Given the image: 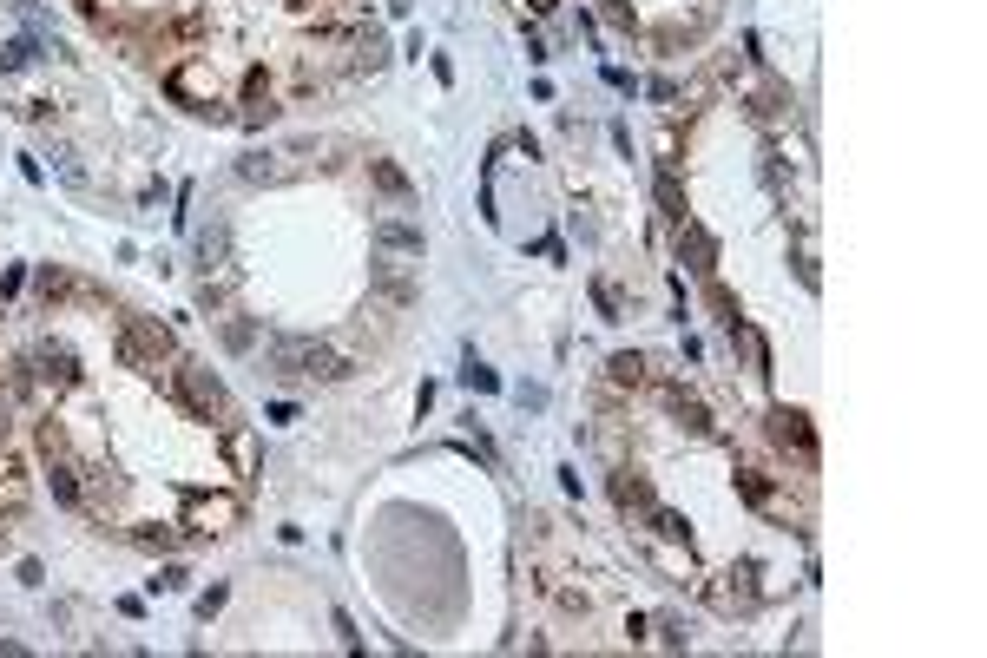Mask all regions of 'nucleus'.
I'll use <instances>...</instances> for the list:
<instances>
[{
    "label": "nucleus",
    "mask_w": 987,
    "mask_h": 658,
    "mask_svg": "<svg viewBox=\"0 0 987 658\" xmlns=\"http://www.w3.org/2000/svg\"><path fill=\"white\" fill-rule=\"evenodd\" d=\"M270 369H277V376H303V382H343V376H356V362H349L343 349L316 343V336H277V343H270Z\"/></svg>",
    "instance_id": "nucleus-1"
},
{
    "label": "nucleus",
    "mask_w": 987,
    "mask_h": 658,
    "mask_svg": "<svg viewBox=\"0 0 987 658\" xmlns=\"http://www.w3.org/2000/svg\"><path fill=\"white\" fill-rule=\"evenodd\" d=\"M172 389H178V402H185L198 422H224V415H231V402H224V382L211 376L204 362H178Z\"/></svg>",
    "instance_id": "nucleus-2"
},
{
    "label": "nucleus",
    "mask_w": 987,
    "mask_h": 658,
    "mask_svg": "<svg viewBox=\"0 0 987 658\" xmlns=\"http://www.w3.org/2000/svg\"><path fill=\"white\" fill-rule=\"evenodd\" d=\"M33 376L47 382L53 395H66V389L79 382V362H73V349H66V343H40V349H33Z\"/></svg>",
    "instance_id": "nucleus-3"
},
{
    "label": "nucleus",
    "mask_w": 987,
    "mask_h": 658,
    "mask_svg": "<svg viewBox=\"0 0 987 658\" xmlns=\"http://www.w3.org/2000/svg\"><path fill=\"white\" fill-rule=\"evenodd\" d=\"M770 441H777V448H797L803 461L816 455V435H810V415H803V408H770Z\"/></svg>",
    "instance_id": "nucleus-4"
},
{
    "label": "nucleus",
    "mask_w": 987,
    "mask_h": 658,
    "mask_svg": "<svg viewBox=\"0 0 987 658\" xmlns=\"http://www.w3.org/2000/svg\"><path fill=\"white\" fill-rule=\"evenodd\" d=\"M678 264H691L698 270V277H711V270H718V237L705 231V224H678Z\"/></svg>",
    "instance_id": "nucleus-5"
},
{
    "label": "nucleus",
    "mask_w": 987,
    "mask_h": 658,
    "mask_svg": "<svg viewBox=\"0 0 987 658\" xmlns=\"http://www.w3.org/2000/svg\"><path fill=\"white\" fill-rule=\"evenodd\" d=\"M185 520H191V527H198V533H224V527H231V520H237V501H231V494H218V501H204V494H191Z\"/></svg>",
    "instance_id": "nucleus-6"
},
{
    "label": "nucleus",
    "mask_w": 987,
    "mask_h": 658,
    "mask_svg": "<svg viewBox=\"0 0 987 658\" xmlns=\"http://www.w3.org/2000/svg\"><path fill=\"white\" fill-rule=\"evenodd\" d=\"M376 244H382V251H402V257H422V224L382 218V224H376Z\"/></svg>",
    "instance_id": "nucleus-7"
},
{
    "label": "nucleus",
    "mask_w": 987,
    "mask_h": 658,
    "mask_svg": "<svg viewBox=\"0 0 987 658\" xmlns=\"http://www.w3.org/2000/svg\"><path fill=\"white\" fill-rule=\"evenodd\" d=\"M369 277H376V290H382L389 303H402V310H408L415 297H422V290H415V277H408V270H395L389 257H382V264H369Z\"/></svg>",
    "instance_id": "nucleus-8"
},
{
    "label": "nucleus",
    "mask_w": 987,
    "mask_h": 658,
    "mask_svg": "<svg viewBox=\"0 0 987 658\" xmlns=\"http://www.w3.org/2000/svg\"><path fill=\"white\" fill-rule=\"evenodd\" d=\"M224 257H231V224H204V231H198V264H204V277H211V270H224Z\"/></svg>",
    "instance_id": "nucleus-9"
},
{
    "label": "nucleus",
    "mask_w": 987,
    "mask_h": 658,
    "mask_svg": "<svg viewBox=\"0 0 987 658\" xmlns=\"http://www.w3.org/2000/svg\"><path fill=\"white\" fill-rule=\"evenodd\" d=\"M672 415H678V428H691V435H711V408L698 402V395L672 389Z\"/></svg>",
    "instance_id": "nucleus-10"
},
{
    "label": "nucleus",
    "mask_w": 987,
    "mask_h": 658,
    "mask_svg": "<svg viewBox=\"0 0 987 658\" xmlns=\"http://www.w3.org/2000/svg\"><path fill=\"white\" fill-rule=\"evenodd\" d=\"M612 501H619V507H652V487H645V474L619 468V474H612Z\"/></svg>",
    "instance_id": "nucleus-11"
},
{
    "label": "nucleus",
    "mask_w": 987,
    "mask_h": 658,
    "mask_svg": "<svg viewBox=\"0 0 987 658\" xmlns=\"http://www.w3.org/2000/svg\"><path fill=\"white\" fill-rule=\"evenodd\" d=\"M658 211H665V218H672V224H685V191H678V178H672V165H665V172H658Z\"/></svg>",
    "instance_id": "nucleus-12"
},
{
    "label": "nucleus",
    "mask_w": 987,
    "mask_h": 658,
    "mask_svg": "<svg viewBox=\"0 0 987 658\" xmlns=\"http://www.w3.org/2000/svg\"><path fill=\"white\" fill-rule=\"evenodd\" d=\"M606 376H612V382H619V389H632V382H639V376H645V356H639V349H619V356H612V362H606Z\"/></svg>",
    "instance_id": "nucleus-13"
},
{
    "label": "nucleus",
    "mask_w": 987,
    "mask_h": 658,
    "mask_svg": "<svg viewBox=\"0 0 987 658\" xmlns=\"http://www.w3.org/2000/svg\"><path fill=\"white\" fill-rule=\"evenodd\" d=\"M369 178H376V185L389 191V198H408V172H395L389 158H369Z\"/></svg>",
    "instance_id": "nucleus-14"
},
{
    "label": "nucleus",
    "mask_w": 987,
    "mask_h": 658,
    "mask_svg": "<svg viewBox=\"0 0 987 658\" xmlns=\"http://www.w3.org/2000/svg\"><path fill=\"white\" fill-rule=\"evenodd\" d=\"M652 527H658V540H691V527H685V514H672V507H652Z\"/></svg>",
    "instance_id": "nucleus-15"
},
{
    "label": "nucleus",
    "mask_w": 987,
    "mask_h": 658,
    "mask_svg": "<svg viewBox=\"0 0 987 658\" xmlns=\"http://www.w3.org/2000/svg\"><path fill=\"white\" fill-rule=\"evenodd\" d=\"M593 303H599V316H606V323H619V310H626V297H619V283H606V277L593 283Z\"/></svg>",
    "instance_id": "nucleus-16"
},
{
    "label": "nucleus",
    "mask_w": 987,
    "mask_h": 658,
    "mask_svg": "<svg viewBox=\"0 0 987 658\" xmlns=\"http://www.w3.org/2000/svg\"><path fill=\"white\" fill-rule=\"evenodd\" d=\"M237 172L251 178V185H270V178H277L283 165H277V158H270V152H251V158H244V165H237Z\"/></svg>",
    "instance_id": "nucleus-17"
},
{
    "label": "nucleus",
    "mask_w": 987,
    "mask_h": 658,
    "mask_svg": "<svg viewBox=\"0 0 987 658\" xmlns=\"http://www.w3.org/2000/svg\"><path fill=\"white\" fill-rule=\"evenodd\" d=\"M737 494H744V501H757V507H764V501H770V481H764V474H757V468H737Z\"/></svg>",
    "instance_id": "nucleus-18"
},
{
    "label": "nucleus",
    "mask_w": 987,
    "mask_h": 658,
    "mask_svg": "<svg viewBox=\"0 0 987 658\" xmlns=\"http://www.w3.org/2000/svg\"><path fill=\"white\" fill-rule=\"evenodd\" d=\"M251 343H257V323L231 316V323H224V349H251Z\"/></svg>",
    "instance_id": "nucleus-19"
},
{
    "label": "nucleus",
    "mask_w": 987,
    "mask_h": 658,
    "mask_svg": "<svg viewBox=\"0 0 987 658\" xmlns=\"http://www.w3.org/2000/svg\"><path fill=\"white\" fill-rule=\"evenodd\" d=\"M0 66H7V73L33 66V40H7V47H0Z\"/></svg>",
    "instance_id": "nucleus-20"
},
{
    "label": "nucleus",
    "mask_w": 987,
    "mask_h": 658,
    "mask_svg": "<svg viewBox=\"0 0 987 658\" xmlns=\"http://www.w3.org/2000/svg\"><path fill=\"white\" fill-rule=\"evenodd\" d=\"M53 494H60L66 507H79V481H73V468H66V461H53Z\"/></svg>",
    "instance_id": "nucleus-21"
},
{
    "label": "nucleus",
    "mask_w": 987,
    "mask_h": 658,
    "mask_svg": "<svg viewBox=\"0 0 987 658\" xmlns=\"http://www.w3.org/2000/svg\"><path fill=\"white\" fill-rule=\"evenodd\" d=\"M461 382H468V389H481V395L501 389V376H494V369H481V362H468V369H461Z\"/></svg>",
    "instance_id": "nucleus-22"
},
{
    "label": "nucleus",
    "mask_w": 987,
    "mask_h": 658,
    "mask_svg": "<svg viewBox=\"0 0 987 658\" xmlns=\"http://www.w3.org/2000/svg\"><path fill=\"white\" fill-rule=\"evenodd\" d=\"M66 290H73V283H66V270H53V264L40 270V297H47V303H60Z\"/></svg>",
    "instance_id": "nucleus-23"
},
{
    "label": "nucleus",
    "mask_w": 987,
    "mask_h": 658,
    "mask_svg": "<svg viewBox=\"0 0 987 658\" xmlns=\"http://www.w3.org/2000/svg\"><path fill=\"white\" fill-rule=\"evenodd\" d=\"M224 599H231L224 586H211V593H198V619H218V612H224Z\"/></svg>",
    "instance_id": "nucleus-24"
},
{
    "label": "nucleus",
    "mask_w": 987,
    "mask_h": 658,
    "mask_svg": "<svg viewBox=\"0 0 987 658\" xmlns=\"http://www.w3.org/2000/svg\"><path fill=\"white\" fill-rule=\"evenodd\" d=\"M139 547H152V553H165V547H172V527H158V533H152V527H145V533H139Z\"/></svg>",
    "instance_id": "nucleus-25"
},
{
    "label": "nucleus",
    "mask_w": 987,
    "mask_h": 658,
    "mask_svg": "<svg viewBox=\"0 0 987 658\" xmlns=\"http://www.w3.org/2000/svg\"><path fill=\"white\" fill-rule=\"evenodd\" d=\"M606 20L612 27H632V0H606Z\"/></svg>",
    "instance_id": "nucleus-26"
},
{
    "label": "nucleus",
    "mask_w": 987,
    "mask_h": 658,
    "mask_svg": "<svg viewBox=\"0 0 987 658\" xmlns=\"http://www.w3.org/2000/svg\"><path fill=\"white\" fill-rule=\"evenodd\" d=\"M527 7H533V14H553V7H560V0H527Z\"/></svg>",
    "instance_id": "nucleus-27"
},
{
    "label": "nucleus",
    "mask_w": 987,
    "mask_h": 658,
    "mask_svg": "<svg viewBox=\"0 0 987 658\" xmlns=\"http://www.w3.org/2000/svg\"><path fill=\"white\" fill-rule=\"evenodd\" d=\"M0 422H7V389H0Z\"/></svg>",
    "instance_id": "nucleus-28"
}]
</instances>
